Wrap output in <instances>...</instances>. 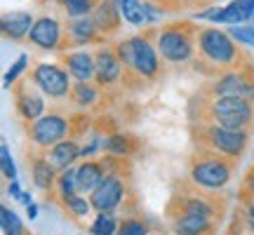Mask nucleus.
<instances>
[{"mask_svg":"<svg viewBox=\"0 0 254 235\" xmlns=\"http://www.w3.org/2000/svg\"><path fill=\"white\" fill-rule=\"evenodd\" d=\"M118 57L127 68L136 71L141 78H153L158 73V57L153 45L146 38H129L118 43Z\"/></svg>","mask_w":254,"mask_h":235,"instance_id":"nucleus-1","label":"nucleus"},{"mask_svg":"<svg viewBox=\"0 0 254 235\" xmlns=\"http://www.w3.org/2000/svg\"><path fill=\"white\" fill-rule=\"evenodd\" d=\"M209 118L214 125L228 129H245L252 122V104L243 97H219L209 106Z\"/></svg>","mask_w":254,"mask_h":235,"instance_id":"nucleus-2","label":"nucleus"},{"mask_svg":"<svg viewBox=\"0 0 254 235\" xmlns=\"http://www.w3.org/2000/svg\"><path fill=\"white\" fill-rule=\"evenodd\" d=\"M198 43H200V55L205 57L207 61H212L214 66L236 63L238 50L233 45V36H228L224 31H217V28H207V31H200Z\"/></svg>","mask_w":254,"mask_h":235,"instance_id":"nucleus-3","label":"nucleus"},{"mask_svg":"<svg viewBox=\"0 0 254 235\" xmlns=\"http://www.w3.org/2000/svg\"><path fill=\"white\" fill-rule=\"evenodd\" d=\"M158 52L172 63H184L193 57V40L179 28H167L158 38Z\"/></svg>","mask_w":254,"mask_h":235,"instance_id":"nucleus-4","label":"nucleus"},{"mask_svg":"<svg viewBox=\"0 0 254 235\" xmlns=\"http://www.w3.org/2000/svg\"><path fill=\"white\" fill-rule=\"evenodd\" d=\"M207 144L221 155L236 158V155L243 153V148L247 146V132L245 129H228V127L212 122L207 127Z\"/></svg>","mask_w":254,"mask_h":235,"instance_id":"nucleus-5","label":"nucleus"},{"mask_svg":"<svg viewBox=\"0 0 254 235\" xmlns=\"http://www.w3.org/2000/svg\"><path fill=\"white\" fill-rule=\"evenodd\" d=\"M209 219H212V212L202 200H189L184 214L174 221V231L177 235H200L209 228Z\"/></svg>","mask_w":254,"mask_h":235,"instance_id":"nucleus-6","label":"nucleus"},{"mask_svg":"<svg viewBox=\"0 0 254 235\" xmlns=\"http://www.w3.org/2000/svg\"><path fill=\"white\" fill-rule=\"evenodd\" d=\"M190 176L202 188H224L231 179V167L219 158H207L193 165Z\"/></svg>","mask_w":254,"mask_h":235,"instance_id":"nucleus-7","label":"nucleus"},{"mask_svg":"<svg viewBox=\"0 0 254 235\" xmlns=\"http://www.w3.org/2000/svg\"><path fill=\"white\" fill-rule=\"evenodd\" d=\"M33 80L52 99H62L71 90L68 73L64 71V68H59V66H55V63H40L36 68V73H33Z\"/></svg>","mask_w":254,"mask_h":235,"instance_id":"nucleus-8","label":"nucleus"},{"mask_svg":"<svg viewBox=\"0 0 254 235\" xmlns=\"http://www.w3.org/2000/svg\"><path fill=\"white\" fill-rule=\"evenodd\" d=\"M66 129H68V125H66L64 118L45 116L33 122V127H31V139H33L38 146H55L64 139Z\"/></svg>","mask_w":254,"mask_h":235,"instance_id":"nucleus-9","label":"nucleus"},{"mask_svg":"<svg viewBox=\"0 0 254 235\" xmlns=\"http://www.w3.org/2000/svg\"><path fill=\"white\" fill-rule=\"evenodd\" d=\"M123 200V183L116 176H106L92 190V207L99 212H113Z\"/></svg>","mask_w":254,"mask_h":235,"instance_id":"nucleus-10","label":"nucleus"},{"mask_svg":"<svg viewBox=\"0 0 254 235\" xmlns=\"http://www.w3.org/2000/svg\"><path fill=\"white\" fill-rule=\"evenodd\" d=\"M200 17L238 26V24H243V21H247V19L254 17V0H233V2H231V5H226V7L205 12V14H200Z\"/></svg>","mask_w":254,"mask_h":235,"instance_id":"nucleus-11","label":"nucleus"},{"mask_svg":"<svg viewBox=\"0 0 254 235\" xmlns=\"http://www.w3.org/2000/svg\"><path fill=\"white\" fill-rule=\"evenodd\" d=\"M28 38H31V43H36V45L43 47V50H55V47L59 45V38H62V26H59L57 19L43 17L33 24Z\"/></svg>","mask_w":254,"mask_h":235,"instance_id":"nucleus-12","label":"nucleus"},{"mask_svg":"<svg viewBox=\"0 0 254 235\" xmlns=\"http://www.w3.org/2000/svg\"><path fill=\"white\" fill-rule=\"evenodd\" d=\"M214 92L219 97H243V99H254V82L247 80L243 73H226L221 80L214 85Z\"/></svg>","mask_w":254,"mask_h":235,"instance_id":"nucleus-13","label":"nucleus"},{"mask_svg":"<svg viewBox=\"0 0 254 235\" xmlns=\"http://www.w3.org/2000/svg\"><path fill=\"white\" fill-rule=\"evenodd\" d=\"M66 66L71 75L78 82H90L97 75V61L92 59L90 52H73L66 57Z\"/></svg>","mask_w":254,"mask_h":235,"instance_id":"nucleus-14","label":"nucleus"},{"mask_svg":"<svg viewBox=\"0 0 254 235\" xmlns=\"http://www.w3.org/2000/svg\"><path fill=\"white\" fill-rule=\"evenodd\" d=\"M120 17H123V14H120L118 0H101L99 5H97V9H94V14H92V19H94L97 28H99V31H104V33L116 31V28H118Z\"/></svg>","mask_w":254,"mask_h":235,"instance_id":"nucleus-15","label":"nucleus"},{"mask_svg":"<svg viewBox=\"0 0 254 235\" xmlns=\"http://www.w3.org/2000/svg\"><path fill=\"white\" fill-rule=\"evenodd\" d=\"M97 61V80L99 85H111L120 78V57H116L109 50H101L99 55L94 57Z\"/></svg>","mask_w":254,"mask_h":235,"instance_id":"nucleus-16","label":"nucleus"},{"mask_svg":"<svg viewBox=\"0 0 254 235\" xmlns=\"http://www.w3.org/2000/svg\"><path fill=\"white\" fill-rule=\"evenodd\" d=\"M31 28H33V19L31 14L26 12H9L2 17V33L9 38H24L31 33Z\"/></svg>","mask_w":254,"mask_h":235,"instance_id":"nucleus-17","label":"nucleus"},{"mask_svg":"<svg viewBox=\"0 0 254 235\" xmlns=\"http://www.w3.org/2000/svg\"><path fill=\"white\" fill-rule=\"evenodd\" d=\"M82 151L78 148L75 141H59L52 146V151L47 155V160L55 165V170H66L68 165H73V160L80 155Z\"/></svg>","mask_w":254,"mask_h":235,"instance_id":"nucleus-18","label":"nucleus"},{"mask_svg":"<svg viewBox=\"0 0 254 235\" xmlns=\"http://www.w3.org/2000/svg\"><path fill=\"white\" fill-rule=\"evenodd\" d=\"M118 7H120L123 19L129 21V24H134V26H141L148 19L158 17V14H153V9H148L146 5H141L139 0H118Z\"/></svg>","mask_w":254,"mask_h":235,"instance_id":"nucleus-19","label":"nucleus"},{"mask_svg":"<svg viewBox=\"0 0 254 235\" xmlns=\"http://www.w3.org/2000/svg\"><path fill=\"white\" fill-rule=\"evenodd\" d=\"M17 109L26 120H36V118L43 116L45 104H43V99H40L33 90H26V87H24V92L17 94Z\"/></svg>","mask_w":254,"mask_h":235,"instance_id":"nucleus-20","label":"nucleus"},{"mask_svg":"<svg viewBox=\"0 0 254 235\" xmlns=\"http://www.w3.org/2000/svg\"><path fill=\"white\" fill-rule=\"evenodd\" d=\"M104 181V172L97 163H85L78 167V190H94Z\"/></svg>","mask_w":254,"mask_h":235,"instance_id":"nucleus-21","label":"nucleus"},{"mask_svg":"<svg viewBox=\"0 0 254 235\" xmlns=\"http://www.w3.org/2000/svg\"><path fill=\"white\" fill-rule=\"evenodd\" d=\"M52 170H55V165L50 163V160H36L33 163V181L38 183V188H50L52 186Z\"/></svg>","mask_w":254,"mask_h":235,"instance_id":"nucleus-22","label":"nucleus"},{"mask_svg":"<svg viewBox=\"0 0 254 235\" xmlns=\"http://www.w3.org/2000/svg\"><path fill=\"white\" fill-rule=\"evenodd\" d=\"M94 28H97V24H94V19H87V17H78L75 19V24L71 26V31L75 33V40H80V43H85V40H90L92 33H94Z\"/></svg>","mask_w":254,"mask_h":235,"instance_id":"nucleus-23","label":"nucleus"},{"mask_svg":"<svg viewBox=\"0 0 254 235\" xmlns=\"http://www.w3.org/2000/svg\"><path fill=\"white\" fill-rule=\"evenodd\" d=\"M0 217H2V231L5 235H24V226L14 212H9L7 207L0 209Z\"/></svg>","mask_w":254,"mask_h":235,"instance_id":"nucleus-24","label":"nucleus"},{"mask_svg":"<svg viewBox=\"0 0 254 235\" xmlns=\"http://www.w3.org/2000/svg\"><path fill=\"white\" fill-rule=\"evenodd\" d=\"M94 235H116V219L111 217V212H101L97 221L92 224Z\"/></svg>","mask_w":254,"mask_h":235,"instance_id":"nucleus-25","label":"nucleus"},{"mask_svg":"<svg viewBox=\"0 0 254 235\" xmlns=\"http://www.w3.org/2000/svg\"><path fill=\"white\" fill-rule=\"evenodd\" d=\"M71 92H73V99H75V104H80V106H90L92 101L97 99V90H94V87H90L87 82H78Z\"/></svg>","mask_w":254,"mask_h":235,"instance_id":"nucleus-26","label":"nucleus"},{"mask_svg":"<svg viewBox=\"0 0 254 235\" xmlns=\"http://www.w3.org/2000/svg\"><path fill=\"white\" fill-rule=\"evenodd\" d=\"M66 12L71 14V17H85V14H90L92 5H94V0H62Z\"/></svg>","mask_w":254,"mask_h":235,"instance_id":"nucleus-27","label":"nucleus"},{"mask_svg":"<svg viewBox=\"0 0 254 235\" xmlns=\"http://www.w3.org/2000/svg\"><path fill=\"white\" fill-rule=\"evenodd\" d=\"M106 151L113 155H125L129 151V141H127V136L123 134H113L106 139Z\"/></svg>","mask_w":254,"mask_h":235,"instance_id":"nucleus-28","label":"nucleus"},{"mask_svg":"<svg viewBox=\"0 0 254 235\" xmlns=\"http://www.w3.org/2000/svg\"><path fill=\"white\" fill-rule=\"evenodd\" d=\"M66 207H68V212H73L75 217H85L87 212H90V202L87 200L78 198V195H66Z\"/></svg>","mask_w":254,"mask_h":235,"instance_id":"nucleus-29","label":"nucleus"},{"mask_svg":"<svg viewBox=\"0 0 254 235\" xmlns=\"http://www.w3.org/2000/svg\"><path fill=\"white\" fill-rule=\"evenodd\" d=\"M59 183H62L64 198H66V195H73V190H78V170H68V172H64L62 179H59Z\"/></svg>","mask_w":254,"mask_h":235,"instance_id":"nucleus-30","label":"nucleus"},{"mask_svg":"<svg viewBox=\"0 0 254 235\" xmlns=\"http://www.w3.org/2000/svg\"><path fill=\"white\" fill-rule=\"evenodd\" d=\"M26 63H28V57L21 55L17 59V63H14V66H9V71L5 73V87H9V85H12V82H14L19 75H21V71L26 68Z\"/></svg>","mask_w":254,"mask_h":235,"instance_id":"nucleus-31","label":"nucleus"},{"mask_svg":"<svg viewBox=\"0 0 254 235\" xmlns=\"http://www.w3.org/2000/svg\"><path fill=\"white\" fill-rule=\"evenodd\" d=\"M231 36L236 38L238 43H245V45L254 47V28H247V26H233L228 31Z\"/></svg>","mask_w":254,"mask_h":235,"instance_id":"nucleus-32","label":"nucleus"},{"mask_svg":"<svg viewBox=\"0 0 254 235\" xmlns=\"http://www.w3.org/2000/svg\"><path fill=\"white\" fill-rule=\"evenodd\" d=\"M0 158H2V172L7 174L9 179H14V176H17V167H14L12 158H9V148H7L5 141L0 144Z\"/></svg>","mask_w":254,"mask_h":235,"instance_id":"nucleus-33","label":"nucleus"},{"mask_svg":"<svg viewBox=\"0 0 254 235\" xmlns=\"http://www.w3.org/2000/svg\"><path fill=\"white\" fill-rule=\"evenodd\" d=\"M118 235H146V226L141 221H125L120 226Z\"/></svg>","mask_w":254,"mask_h":235,"instance_id":"nucleus-34","label":"nucleus"},{"mask_svg":"<svg viewBox=\"0 0 254 235\" xmlns=\"http://www.w3.org/2000/svg\"><path fill=\"white\" fill-rule=\"evenodd\" d=\"M9 193H12V195H14V198H24V193H21V190H19V183L17 181H12V186H9Z\"/></svg>","mask_w":254,"mask_h":235,"instance_id":"nucleus-35","label":"nucleus"},{"mask_svg":"<svg viewBox=\"0 0 254 235\" xmlns=\"http://www.w3.org/2000/svg\"><path fill=\"white\" fill-rule=\"evenodd\" d=\"M247 221H250V228L254 231V205H250V207H247Z\"/></svg>","mask_w":254,"mask_h":235,"instance_id":"nucleus-36","label":"nucleus"},{"mask_svg":"<svg viewBox=\"0 0 254 235\" xmlns=\"http://www.w3.org/2000/svg\"><path fill=\"white\" fill-rule=\"evenodd\" d=\"M36 214H38V209L33 207V205H31V207H28V217H31V219H36Z\"/></svg>","mask_w":254,"mask_h":235,"instance_id":"nucleus-37","label":"nucleus"}]
</instances>
